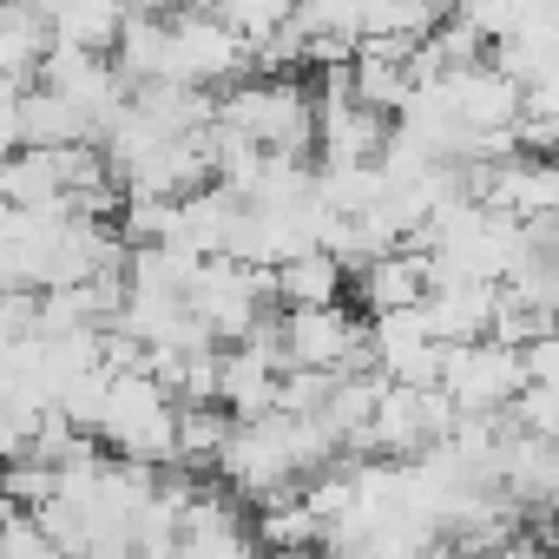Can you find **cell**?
<instances>
[]
</instances>
